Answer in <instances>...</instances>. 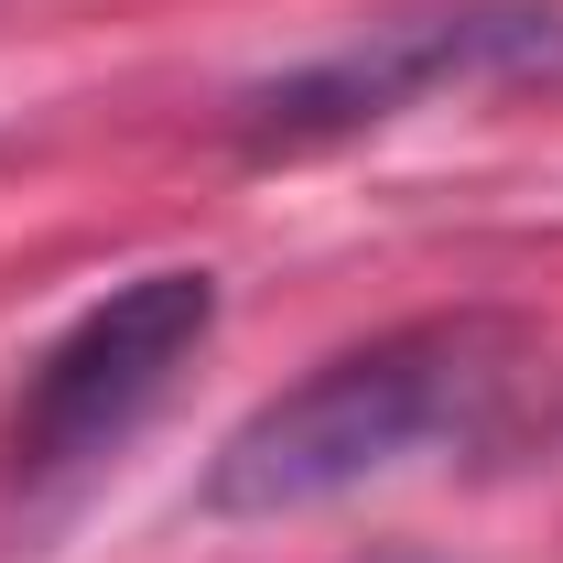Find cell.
Listing matches in <instances>:
<instances>
[{
    "label": "cell",
    "mask_w": 563,
    "mask_h": 563,
    "mask_svg": "<svg viewBox=\"0 0 563 563\" xmlns=\"http://www.w3.org/2000/svg\"><path fill=\"white\" fill-rule=\"evenodd\" d=\"M520 379H531V325L498 303L379 325L228 422L196 477V509L207 520H292V509L357 498L422 455L488 444L520 401Z\"/></svg>",
    "instance_id": "obj_1"
},
{
    "label": "cell",
    "mask_w": 563,
    "mask_h": 563,
    "mask_svg": "<svg viewBox=\"0 0 563 563\" xmlns=\"http://www.w3.org/2000/svg\"><path fill=\"white\" fill-rule=\"evenodd\" d=\"M217 336V272L163 261V272L109 282L66 336H44V357L22 368L11 412H0V455L22 488H55L76 466L120 455L141 422L174 401V379L196 368V347Z\"/></svg>",
    "instance_id": "obj_3"
},
{
    "label": "cell",
    "mask_w": 563,
    "mask_h": 563,
    "mask_svg": "<svg viewBox=\"0 0 563 563\" xmlns=\"http://www.w3.org/2000/svg\"><path fill=\"white\" fill-rule=\"evenodd\" d=\"M563 76V0H401L336 33L325 55L228 98L239 163H314L444 98H509Z\"/></svg>",
    "instance_id": "obj_2"
},
{
    "label": "cell",
    "mask_w": 563,
    "mask_h": 563,
    "mask_svg": "<svg viewBox=\"0 0 563 563\" xmlns=\"http://www.w3.org/2000/svg\"><path fill=\"white\" fill-rule=\"evenodd\" d=\"M368 563H433V553H368Z\"/></svg>",
    "instance_id": "obj_4"
}]
</instances>
